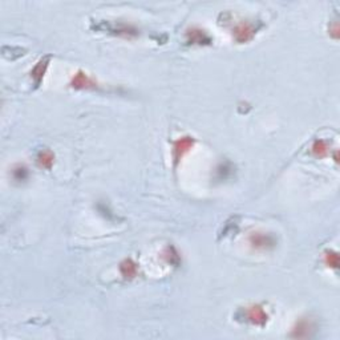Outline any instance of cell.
<instances>
[{
    "label": "cell",
    "mask_w": 340,
    "mask_h": 340,
    "mask_svg": "<svg viewBox=\"0 0 340 340\" xmlns=\"http://www.w3.org/2000/svg\"><path fill=\"white\" fill-rule=\"evenodd\" d=\"M314 327H312V323L310 320L302 319L299 320L296 325L292 330V338H308L310 336V332Z\"/></svg>",
    "instance_id": "obj_7"
},
{
    "label": "cell",
    "mask_w": 340,
    "mask_h": 340,
    "mask_svg": "<svg viewBox=\"0 0 340 340\" xmlns=\"http://www.w3.org/2000/svg\"><path fill=\"white\" fill-rule=\"evenodd\" d=\"M324 262L328 267L338 269V266H339V255L335 251L327 250L324 253Z\"/></svg>",
    "instance_id": "obj_12"
},
{
    "label": "cell",
    "mask_w": 340,
    "mask_h": 340,
    "mask_svg": "<svg viewBox=\"0 0 340 340\" xmlns=\"http://www.w3.org/2000/svg\"><path fill=\"white\" fill-rule=\"evenodd\" d=\"M311 152L318 158H324V157L330 154V146H328V144L325 141L316 140L314 142L312 148H311Z\"/></svg>",
    "instance_id": "obj_8"
},
{
    "label": "cell",
    "mask_w": 340,
    "mask_h": 340,
    "mask_svg": "<svg viewBox=\"0 0 340 340\" xmlns=\"http://www.w3.org/2000/svg\"><path fill=\"white\" fill-rule=\"evenodd\" d=\"M70 86L75 89H96L97 83L83 70H79L70 81Z\"/></svg>",
    "instance_id": "obj_5"
},
{
    "label": "cell",
    "mask_w": 340,
    "mask_h": 340,
    "mask_svg": "<svg viewBox=\"0 0 340 340\" xmlns=\"http://www.w3.org/2000/svg\"><path fill=\"white\" fill-rule=\"evenodd\" d=\"M121 274L124 275V278H135L136 272H137V266L136 263H133V260L126 259L124 260L120 266Z\"/></svg>",
    "instance_id": "obj_10"
},
{
    "label": "cell",
    "mask_w": 340,
    "mask_h": 340,
    "mask_svg": "<svg viewBox=\"0 0 340 340\" xmlns=\"http://www.w3.org/2000/svg\"><path fill=\"white\" fill-rule=\"evenodd\" d=\"M47 67H48V59H44V60L39 61L37 65L34 68V70L31 72L32 77L36 80V84H39L41 81V79H43V76H44L45 73V69H47Z\"/></svg>",
    "instance_id": "obj_11"
},
{
    "label": "cell",
    "mask_w": 340,
    "mask_h": 340,
    "mask_svg": "<svg viewBox=\"0 0 340 340\" xmlns=\"http://www.w3.org/2000/svg\"><path fill=\"white\" fill-rule=\"evenodd\" d=\"M243 312V318L246 322H249L251 324L256 325H265L269 316L265 312V310L260 306H250L246 307L245 310H242Z\"/></svg>",
    "instance_id": "obj_3"
},
{
    "label": "cell",
    "mask_w": 340,
    "mask_h": 340,
    "mask_svg": "<svg viewBox=\"0 0 340 340\" xmlns=\"http://www.w3.org/2000/svg\"><path fill=\"white\" fill-rule=\"evenodd\" d=\"M53 160H55V155L52 154V152L50 150H41L39 155H37V162L39 165L43 166V168H47V169H51L52 165H53Z\"/></svg>",
    "instance_id": "obj_9"
},
{
    "label": "cell",
    "mask_w": 340,
    "mask_h": 340,
    "mask_svg": "<svg viewBox=\"0 0 340 340\" xmlns=\"http://www.w3.org/2000/svg\"><path fill=\"white\" fill-rule=\"evenodd\" d=\"M187 41L193 44H209L211 39L205 31L198 30V28H191L187 31Z\"/></svg>",
    "instance_id": "obj_6"
},
{
    "label": "cell",
    "mask_w": 340,
    "mask_h": 340,
    "mask_svg": "<svg viewBox=\"0 0 340 340\" xmlns=\"http://www.w3.org/2000/svg\"><path fill=\"white\" fill-rule=\"evenodd\" d=\"M259 27H256V24L251 23V21L242 20L240 23L235 25L234 28V37L235 40L239 43H246V41L251 40L254 35L256 34Z\"/></svg>",
    "instance_id": "obj_1"
},
{
    "label": "cell",
    "mask_w": 340,
    "mask_h": 340,
    "mask_svg": "<svg viewBox=\"0 0 340 340\" xmlns=\"http://www.w3.org/2000/svg\"><path fill=\"white\" fill-rule=\"evenodd\" d=\"M14 175L17 181H24L28 175V171L25 169L24 166H17L15 170H14Z\"/></svg>",
    "instance_id": "obj_13"
},
{
    "label": "cell",
    "mask_w": 340,
    "mask_h": 340,
    "mask_svg": "<svg viewBox=\"0 0 340 340\" xmlns=\"http://www.w3.org/2000/svg\"><path fill=\"white\" fill-rule=\"evenodd\" d=\"M195 140L190 136L182 137L180 140H177L173 145V158H174V166L180 164V161L184 158L186 153H189L190 149L194 146Z\"/></svg>",
    "instance_id": "obj_2"
},
{
    "label": "cell",
    "mask_w": 340,
    "mask_h": 340,
    "mask_svg": "<svg viewBox=\"0 0 340 340\" xmlns=\"http://www.w3.org/2000/svg\"><path fill=\"white\" fill-rule=\"evenodd\" d=\"M250 243L256 250H270L275 246V238L267 233H253L250 235Z\"/></svg>",
    "instance_id": "obj_4"
}]
</instances>
